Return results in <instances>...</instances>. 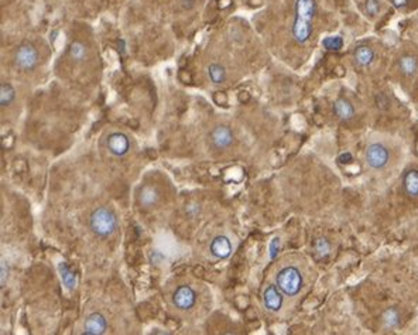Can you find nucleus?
I'll return each mask as SVG.
<instances>
[{"label": "nucleus", "instance_id": "4468645a", "mask_svg": "<svg viewBox=\"0 0 418 335\" xmlns=\"http://www.w3.org/2000/svg\"><path fill=\"white\" fill-rule=\"evenodd\" d=\"M353 60H355V64L359 68H366V67H369L373 63L374 51L367 46L358 47L355 50V53H353Z\"/></svg>", "mask_w": 418, "mask_h": 335}, {"label": "nucleus", "instance_id": "a878e982", "mask_svg": "<svg viewBox=\"0 0 418 335\" xmlns=\"http://www.w3.org/2000/svg\"><path fill=\"white\" fill-rule=\"evenodd\" d=\"M7 277H9V266H7L6 262L1 261V265H0V284H1V287H4Z\"/></svg>", "mask_w": 418, "mask_h": 335}, {"label": "nucleus", "instance_id": "cd10ccee", "mask_svg": "<svg viewBox=\"0 0 418 335\" xmlns=\"http://www.w3.org/2000/svg\"><path fill=\"white\" fill-rule=\"evenodd\" d=\"M336 160H338V163H339V164L348 166V164H352L353 163V156L349 153V151H345V153H342V154H339Z\"/></svg>", "mask_w": 418, "mask_h": 335}, {"label": "nucleus", "instance_id": "9d476101", "mask_svg": "<svg viewBox=\"0 0 418 335\" xmlns=\"http://www.w3.org/2000/svg\"><path fill=\"white\" fill-rule=\"evenodd\" d=\"M232 243L231 239L225 235L215 236L212 242L209 245V252L216 259H228L232 255Z\"/></svg>", "mask_w": 418, "mask_h": 335}, {"label": "nucleus", "instance_id": "ddd939ff", "mask_svg": "<svg viewBox=\"0 0 418 335\" xmlns=\"http://www.w3.org/2000/svg\"><path fill=\"white\" fill-rule=\"evenodd\" d=\"M403 190L410 198H418V170H407L403 176Z\"/></svg>", "mask_w": 418, "mask_h": 335}, {"label": "nucleus", "instance_id": "f257e3e1", "mask_svg": "<svg viewBox=\"0 0 418 335\" xmlns=\"http://www.w3.org/2000/svg\"><path fill=\"white\" fill-rule=\"evenodd\" d=\"M316 14L315 0H296L294 23L291 34L298 44H307L314 31V19Z\"/></svg>", "mask_w": 418, "mask_h": 335}, {"label": "nucleus", "instance_id": "a211bd4d", "mask_svg": "<svg viewBox=\"0 0 418 335\" xmlns=\"http://www.w3.org/2000/svg\"><path fill=\"white\" fill-rule=\"evenodd\" d=\"M14 99H16V91H14V88L10 84L1 82V84H0V105H1V108L9 106L10 103L14 102Z\"/></svg>", "mask_w": 418, "mask_h": 335}, {"label": "nucleus", "instance_id": "1a4fd4ad", "mask_svg": "<svg viewBox=\"0 0 418 335\" xmlns=\"http://www.w3.org/2000/svg\"><path fill=\"white\" fill-rule=\"evenodd\" d=\"M108 328V320L102 313H92L86 317L84 323L85 335H102Z\"/></svg>", "mask_w": 418, "mask_h": 335}, {"label": "nucleus", "instance_id": "0eeeda50", "mask_svg": "<svg viewBox=\"0 0 418 335\" xmlns=\"http://www.w3.org/2000/svg\"><path fill=\"white\" fill-rule=\"evenodd\" d=\"M106 147L113 156H126L130 150V140L121 132H113L106 139Z\"/></svg>", "mask_w": 418, "mask_h": 335}, {"label": "nucleus", "instance_id": "412c9836", "mask_svg": "<svg viewBox=\"0 0 418 335\" xmlns=\"http://www.w3.org/2000/svg\"><path fill=\"white\" fill-rule=\"evenodd\" d=\"M68 54H69V57H71L74 61H76V63H81V61L86 60L88 51H86V47H85L81 41H74V43L69 46Z\"/></svg>", "mask_w": 418, "mask_h": 335}, {"label": "nucleus", "instance_id": "2eb2a0df", "mask_svg": "<svg viewBox=\"0 0 418 335\" xmlns=\"http://www.w3.org/2000/svg\"><path fill=\"white\" fill-rule=\"evenodd\" d=\"M399 68L404 76H413L418 69L417 58L414 56H403L399 60Z\"/></svg>", "mask_w": 418, "mask_h": 335}, {"label": "nucleus", "instance_id": "20e7f679", "mask_svg": "<svg viewBox=\"0 0 418 335\" xmlns=\"http://www.w3.org/2000/svg\"><path fill=\"white\" fill-rule=\"evenodd\" d=\"M390 150L387 149L383 143H372L367 146L364 158L367 166L373 170H383L387 167L390 163Z\"/></svg>", "mask_w": 418, "mask_h": 335}, {"label": "nucleus", "instance_id": "bb28decb", "mask_svg": "<svg viewBox=\"0 0 418 335\" xmlns=\"http://www.w3.org/2000/svg\"><path fill=\"white\" fill-rule=\"evenodd\" d=\"M376 103H377V106L380 108V109H389V106H390V101H389V98L384 95V93H379L377 96H376Z\"/></svg>", "mask_w": 418, "mask_h": 335}, {"label": "nucleus", "instance_id": "c756f323", "mask_svg": "<svg viewBox=\"0 0 418 335\" xmlns=\"http://www.w3.org/2000/svg\"><path fill=\"white\" fill-rule=\"evenodd\" d=\"M391 3H393V6L396 9H403V7H406L409 4L410 0H391Z\"/></svg>", "mask_w": 418, "mask_h": 335}, {"label": "nucleus", "instance_id": "423d86ee", "mask_svg": "<svg viewBox=\"0 0 418 335\" xmlns=\"http://www.w3.org/2000/svg\"><path fill=\"white\" fill-rule=\"evenodd\" d=\"M173 303L179 310H191L196 304V293L191 286L182 284L174 291L173 294Z\"/></svg>", "mask_w": 418, "mask_h": 335}, {"label": "nucleus", "instance_id": "6e6552de", "mask_svg": "<svg viewBox=\"0 0 418 335\" xmlns=\"http://www.w3.org/2000/svg\"><path fill=\"white\" fill-rule=\"evenodd\" d=\"M284 294L281 293V290L277 287V284H270L264 289L263 293V303L264 307L267 308L271 313H277L283 307L284 303Z\"/></svg>", "mask_w": 418, "mask_h": 335}, {"label": "nucleus", "instance_id": "7ed1b4c3", "mask_svg": "<svg viewBox=\"0 0 418 335\" xmlns=\"http://www.w3.org/2000/svg\"><path fill=\"white\" fill-rule=\"evenodd\" d=\"M276 284H277V287L281 290V293L284 296L294 297L302 290L304 279H302V274H301V271H299L298 268H296V266H287V268H283L277 273Z\"/></svg>", "mask_w": 418, "mask_h": 335}, {"label": "nucleus", "instance_id": "f03ea898", "mask_svg": "<svg viewBox=\"0 0 418 335\" xmlns=\"http://www.w3.org/2000/svg\"><path fill=\"white\" fill-rule=\"evenodd\" d=\"M89 228L99 238H109L118 229V218L106 206H99L89 216Z\"/></svg>", "mask_w": 418, "mask_h": 335}, {"label": "nucleus", "instance_id": "39448f33", "mask_svg": "<svg viewBox=\"0 0 418 335\" xmlns=\"http://www.w3.org/2000/svg\"><path fill=\"white\" fill-rule=\"evenodd\" d=\"M16 66L24 71H33L38 64V53L31 44H21L14 54Z\"/></svg>", "mask_w": 418, "mask_h": 335}, {"label": "nucleus", "instance_id": "5701e85b", "mask_svg": "<svg viewBox=\"0 0 418 335\" xmlns=\"http://www.w3.org/2000/svg\"><path fill=\"white\" fill-rule=\"evenodd\" d=\"M322 46L329 51H338L344 47V38L341 36H334V37H326L322 40Z\"/></svg>", "mask_w": 418, "mask_h": 335}, {"label": "nucleus", "instance_id": "b1692460", "mask_svg": "<svg viewBox=\"0 0 418 335\" xmlns=\"http://www.w3.org/2000/svg\"><path fill=\"white\" fill-rule=\"evenodd\" d=\"M364 10L369 16H376L380 11V3L379 0H366L364 3Z\"/></svg>", "mask_w": 418, "mask_h": 335}, {"label": "nucleus", "instance_id": "aec40b11", "mask_svg": "<svg viewBox=\"0 0 418 335\" xmlns=\"http://www.w3.org/2000/svg\"><path fill=\"white\" fill-rule=\"evenodd\" d=\"M140 204L143 206H151L157 202L158 200V193L153 188V187L144 186L141 188V193H140Z\"/></svg>", "mask_w": 418, "mask_h": 335}, {"label": "nucleus", "instance_id": "9b49d317", "mask_svg": "<svg viewBox=\"0 0 418 335\" xmlns=\"http://www.w3.org/2000/svg\"><path fill=\"white\" fill-rule=\"evenodd\" d=\"M211 141L216 149H228L233 144V132L228 126H216L211 133Z\"/></svg>", "mask_w": 418, "mask_h": 335}, {"label": "nucleus", "instance_id": "f3484780", "mask_svg": "<svg viewBox=\"0 0 418 335\" xmlns=\"http://www.w3.org/2000/svg\"><path fill=\"white\" fill-rule=\"evenodd\" d=\"M58 270H60V274H61V279H62V283L68 290H74L75 286H76V276L72 270L69 269L66 266V263L61 262L60 266H58Z\"/></svg>", "mask_w": 418, "mask_h": 335}, {"label": "nucleus", "instance_id": "c85d7f7f", "mask_svg": "<svg viewBox=\"0 0 418 335\" xmlns=\"http://www.w3.org/2000/svg\"><path fill=\"white\" fill-rule=\"evenodd\" d=\"M195 3L196 0H179V4H181V7L184 10L192 9L195 6Z\"/></svg>", "mask_w": 418, "mask_h": 335}, {"label": "nucleus", "instance_id": "393cba45", "mask_svg": "<svg viewBox=\"0 0 418 335\" xmlns=\"http://www.w3.org/2000/svg\"><path fill=\"white\" fill-rule=\"evenodd\" d=\"M280 246H281V243H280V238L279 236H276V238H273L271 239V242H270V259L271 261H274L277 256H279L280 253Z\"/></svg>", "mask_w": 418, "mask_h": 335}, {"label": "nucleus", "instance_id": "f8f14e48", "mask_svg": "<svg viewBox=\"0 0 418 335\" xmlns=\"http://www.w3.org/2000/svg\"><path fill=\"white\" fill-rule=\"evenodd\" d=\"M334 113L339 121L349 122L355 118L356 111L351 101H348L346 98H339L334 102Z\"/></svg>", "mask_w": 418, "mask_h": 335}, {"label": "nucleus", "instance_id": "dca6fc26", "mask_svg": "<svg viewBox=\"0 0 418 335\" xmlns=\"http://www.w3.org/2000/svg\"><path fill=\"white\" fill-rule=\"evenodd\" d=\"M381 320H383V326L386 327L387 330H394L400 327V323H401V314L397 308L390 307L387 308L383 316H381Z\"/></svg>", "mask_w": 418, "mask_h": 335}, {"label": "nucleus", "instance_id": "4be33fe9", "mask_svg": "<svg viewBox=\"0 0 418 335\" xmlns=\"http://www.w3.org/2000/svg\"><path fill=\"white\" fill-rule=\"evenodd\" d=\"M314 249L318 258H326L331 253V243L326 238H318L314 243Z\"/></svg>", "mask_w": 418, "mask_h": 335}, {"label": "nucleus", "instance_id": "6ab92c4d", "mask_svg": "<svg viewBox=\"0 0 418 335\" xmlns=\"http://www.w3.org/2000/svg\"><path fill=\"white\" fill-rule=\"evenodd\" d=\"M208 75H209V79L214 84H223L226 81V69H225V67L221 66V64H216V63L208 67Z\"/></svg>", "mask_w": 418, "mask_h": 335}]
</instances>
